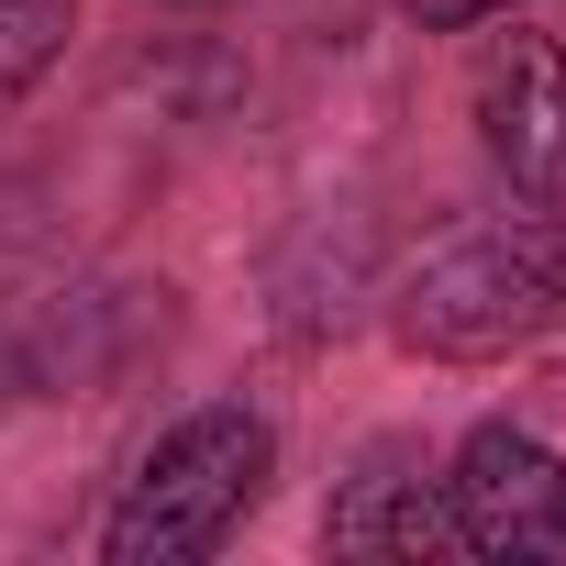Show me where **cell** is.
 Masks as SVG:
<instances>
[{
    "mask_svg": "<svg viewBox=\"0 0 566 566\" xmlns=\"http://www.w3.org/2000/svg\"><path fill=\"white\" fill-rule=\"evenodd\" d=\"M555 334H566V211H544V200L433 244L389 290V345L422 367H500Z\"/></svg>",
    "mask_w": 566,
    "mask_h": 566,
    "instance_id": "cell-1",
    "label": "cell"
},
{
    "mask_svg": "<svg viewBox=\"0 0 566 566\" xmlns=\"http://www.w3.org/2000/svg\"><path fill=\"white\" fill-rule=\"evenodd\" d=\"M266 489H277V422L255 400H200L134 455L101 522V566H200L244 533Z\"/></svg>",
    "mask_w": 566,
    "mask_h": 566,
    "instance_id": "cell-2",
    "label": "cell"
},
{
    "mask_svg": "<svg viewBox=\"0 0 566 566\" xmlns=\"http://www.w3.org/2000/svg\"><path fill=\"white\" fill-rule=\"evenodd\" d=\"M167 290L134 277H90V290H45L0 323V411L12 400H101L112 378H134L167 345Z\"/></svg>",
    "mask_w": 566,
    "mask_h": 566,
    "instance_id": "cell-3",
    "label": "cell"
},
{
    "mask_svg": "<svg viewBox=\"0 0 566 566\" xmlns=\"http://www.w3.org/2000/svg\"><path fill=\"white\" fill-rule=\"evenodd\" d=\"M444 511H455V555L478 566H566V455L511 411L455 433Z\"/></svg>",
    "mask_w": 566,
    "mask_h": 566,
    "instance_id": "cell-4",
    "label": "cell"
},
{
    "mask_svg": "<svg viewBox=\"0 0 566 566\" xmlns=\"http://www.w3.org/2000/svg\"><path fill=\"white\" fill-rule=\"evenodd\" d=\"M467 123H478V156L511 178V200H544L566 211V45L511 23L478 45V78H467Z\"/></svg>",
    "mask_w": 566,
    "mask_h": 566,
    "instance_id": "cell-5",
    "label": "cell"
},
{
    "mask_svg": "<svg viewBox=\"0 0 566 566\" xmlns=\"http://www.w3.org/2000/svg\"><path fill=\"white\" fill-rule=\"evenodd\" d=\"M323 555H389V566H433V555H455L444 478H422L400 444H378V455L323 500Z\"/></svg>",
    "mask_w": 566,
    "mask_h": 566,
    "instance_id": "cell-6",
    "label": "cell"
},
{
    "mask_svg": "<svg viewBox=\"0 0 566 566\" xmlns=\"http://www.w3.org/2000/svg\"><path fill=\"white\" fill-rule=\"evenodd\" d=\"M266 290H277V334H301V345H312V334H345V323H356V290H367V233H356V222H345V233L312 222L290 255H277Z\"/></svg>",
    "mask_w": 566,
    "mask_h": 566,
    "instance_id": "cell-7",
    "label": "cell"
},
{
    "mask_svg": "<svg viewBox=\"0 0 566 566\" xmlns=\"http://www.w3.org/2000/svg\"><path fill=\"white\" fill-rule=\"evenodd\" d=\"M78 34V0H0V112H23Z\"/></svg>",
    "mask_w": 566,
    "mask_h": 566,
    "instance_id": "cell-8",
    "label": "cell"
},
{
    "mask_svg": "<svg viewBox=\"0 0 566 566\" xmlns=\"http://www.w3.org/2000/svg\"><path fill=\"white\" fill-rule=\"evenodd\" d=\"M400 12H411L422 34H478V23H511L522 0H400Z\"/></svg>",
    "mask_w": 566,
    "mask_h": 566,
    "instance_id": "cell-9",
    "label": "cell"
},
{
    "mask_svg": "<svg viewBox=\"0 0 566 566\" xmlns=\"http://www.w3.org/2000/svg\"><path fill=\"white\" fill-rule=\"evenodd\" d=\"M167 12H233V0H167Z\"/></svg>",
    "mask_w": 566,
    "mask_h": 566,
    "instance_id": "cell-10",
    "label": "cell"
}]
</instances>
